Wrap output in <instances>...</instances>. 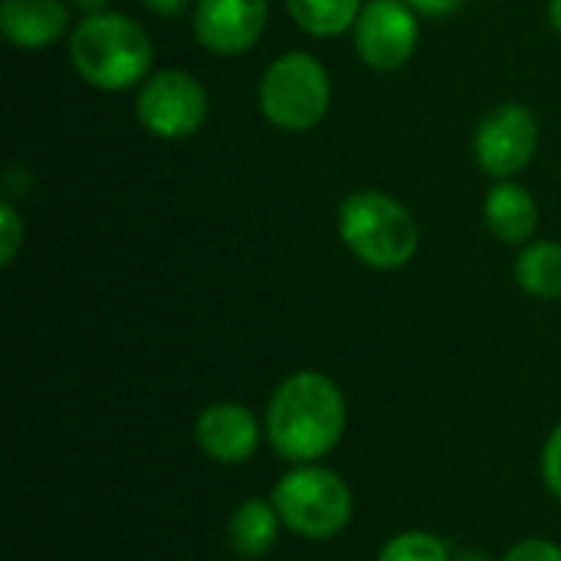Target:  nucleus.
<instances>
[{"mask_svg": "<svg viewBox=\"0 0 561 561\" xmlns=\"http://www.w3.org/2000/svg\"><path fill=\"white\" fill-rule=\"evenodd\" d=\"M348 424L342 388L322 371H296L283 378L266 408V440L289 463H319L329 457Z\"/></svg>", "mask_w": 561, "mask_h": 561, "instance_id": "1", "label": "nucleus"}, {"mask_svg": "<svg viewBox=\"0 0 561 561\" xmlns=\"http://www.w3.org/2000/svg\"><path fill=\"white\" fill-rule=\"evenodd\" d=\"M69 62L89 85L122 92L148 79L154 62L151 36L125 13H92L69 33Z\"/></svg>", "mask_w": 561, "mask_h": 561, "instance_id": "2", "label": "nucleus"}, {"mask_svg": "<svg viewBox=\"0 0 561 561\" xmlns=\"http://www.w3.org/2000/svg\"><path fill=\"white\" fill-rule=\"evenodd\" d=\"M339 237L371 270H401L421 250L414 214L381 191H355L342 201Z\"/></svg>", "mask_w": 561, "mask_h": 561, "instance_id": "3", "label": "nucleus"}, {"mask_svg": "<svg viewBox=\"0 0 561 561\" xmlns=\"http://www.w3.org/2000/svg\"><path fill=\"white\" fill-rule=\"evenodd\" d=\"M270 500L283 526L312 542H329L345 533L355 513V496L345 477L319 463H293L276 480Z\"/></svg>", "mask_w": 561, "mask_h": 561, "instance_id": "4", "label": "nucleus"}, {"mask_svg": "<svg viewBox=\"0 0 561 561\" xmlns=\"http://www.w3.org/2000/svg\"><path fill=\"white\" fill-rule=\"evenodd\" d=\"M332 102V85L325 66L309 53H286L263 72L260 108L270 125L283 131L316 128Z\"/></svg>", "mask_w": 561, "mask_h": 561, "instance_id": "5", "label": "nucleus"}, {"mask_svg": "<svg viewBox=\"0 0 561 561\" xmlns=\"http://www.w3.org/2000/svg\"><path fill=\"white\" fill-rule=\"evenodd\" d=\"M138 122L164 141H181L207 122V92L184 69H161L138 92Z\"/></svg>", "mask_w": 561, "mask_h": 561, "instance_id": "6", "label": "nucleus"}, {"mask_svg": "<svg viewBox=\"0 0 561 561\" xmlns=\"http://www.w3.org/2000/svg\"><path fill=\"white\" fill-rule=\"evenodd\" d=\"M536 145H539L536 115L519 102H503L493 112H486L473 135V154L480 168L496 181H510L523 168H529Z\"/></svg>", "mask_w": 561, "mask_h": 561, "instance_id": "7", "label": "nucleus"}, {"mask_svg": "<svg viewBox=\"0 0 561 561\" xmlns=\"http://www.w3.org/2000/svg\"><path fill=\"white\" fill-rule=\"evenodd\" d=\"M421 43L417 13L404 0H371L355 23V49L365 66L378 72L401 69Z\"/></svg>", "mask_w": 561, "mask_h": 561, "instance_id": "8", "label": "nucleus"}, {"mask_svg": "<svg viewBox=\"0 0 561 561\" xmlns=\"http://www.w3.org/2000/svg\"><path fill=\"white\" fill-rule=\"evenodd\" d=\"M270 20L266 0H197L194 33L197 43L217 56H240L263 36Z\"/></svg>", "mask_w": 561, "mask_h": 561, "instance_id": "9", "label": "nucleus"}, {"mask_svg": "<svg viewBox=\"0 0 561 561\" xmlns=\"http://www.w3.org/2000/svg\"><path fill=\"white\" fill-rule=\"evenodd\" d=\"M263 434L266 427L260 424V417L237 401H217L204 408L194 421V440L201 454L224 467L247 463L260 450Z\"/></svg>", "mask_w": 561, "mask_h": 561, "instance_id": "10", "label": "nucleus"}, {"mask_svg": "<svg viewBox=\"0 0 561 561\" xmlns=\"http://www.w3.org/2000/svg\"><path fill=\"white\" fill-rule=\"evenodd\" d=\"M69 26L62 0H0V30L20 49H43Z\"/></svg>", "mask_w": 561, "mask_h": 561, "instance_id": "11", "label": "nucleus"}, {"mask_svg": "<svg viewBox=\"0 0 561 561\" xmlns=\"http://www.w3.org/2000/svg\"><path fill=\"white\" fill-rule=\"evenodd\" d=\"M483 214L490 233L503 243H529V237L539 227L536 197L516 181H496L486 194Z\"/></svg>", "mask_w": 561, "mask_h": 561, "instance_id": "12", "label": "nucleus"}, {"mask_svg": "<svg viewBox=\"0 0 561 561\" xmlns=\"http://www.w3.org/2000/svg\"><path fill=\"white\" fill-rule=\"evenodd\" d=\"M279 529H283V519L276 513L273 500H243L230 513L227 539L240 559H263L273 552Z\"/></svg>", "mask_w": 561, "mask_h": 561, "instance_id": "13", "label": "nucleus"}, {"mask_svg": "<svg viewBox=\"0 0 561 561\" xmlns=\"http://www.w3.org/2000/svg\"><path fill=\"white\" fill-rule=\"evenodd\" d=\"M516 283L536 299H561V243H529L516 260Z\"/></svg>", "mask_w": 561, "mask_h": 561, "instance_id": "14", "label": "nucleus"}, {"mask_svg": "<svg viewBox=\"0 0 561 561\" xmlns=\"http://www.w3.org/2000/svg\"><path fill=\"white\" fill-rule=\"evenodd\" d=\"M293 20L319 39L339 36L358 23L362 0H286Z\"/></svg>", "mask_w": 561, "mask_h": 561, "instance_id": "15", "label": "nucleus"}, {"mask_svg": "<svg viewBox=\"0 0 561 561\" xmlns=\"http://www.w3.org/2000/svg\"><path fill=\"white\" fill-rule=\"evenodd\" d=\"M378 561H454V552L440 536L411 529V533L388 539L385 549L378 552Z\"/></svg>", "mask_w": 561, "mask_h": 561, "instance_id": "16", "label": "nucleus"}, {"mask_svg": "<svg viewBox=\"0 0 561 561\" xmlns=\"http://www.w3.org/2000/svg\"><path fill=\"white\" fill-rule=\"evenodd\" d=\"M23 220L13 204H0V266H10L23 247Z\"/></svg>", "mask_w": 561, "mask_h": 561, "instance_id": "17", "label": "nucleus"}, {"mask_svg": "<svg viewBox=\"0 0 561 561\" xmlns=\"http://www.w3.org/2000/svg\"><path fill=\"white\" fill-rule=\"evenodd\" d=\"M539 470H542L546 490H549L556 500H561V424L549 434V440H546V447H542Z\"/></svg>", "mask_w": 561, "mask_h": 561, "instance_id": "18", "label": "nucleus"}, {"mask_svg": "<svg viewBox=\"0 0 561 561\" xmlns=\"http://www.w3.org/2000/svg\"><path fill=\"white\" fill-rule=\"evenodd\" d=\"M503 561H561V546L549 539H523L503 556Z\"/></svg>", "mask_w": 561, "mask_h": 561, "instance_id": "19", "label": "nucleus"}, {"mask_svg": "<svg viewBox=\"0 0 561 561\" xmlns=\"http://www.w3.org/2000/svg\"><path fill=\"white\" fill-rule=\"evenodd\" d=\"M417 16H450L457 13L467 0H404Z\"/></svg>", "mask_w": 561, "mask_h": 561, "instance_id": "20", "label": "nucleus"}, {"mask_svg": "<svg viewBox=\"0 0 561 561\" xmlns=\"http://www.w3.org/2000/svg\"><path fill=\"white\" fill-rule=\"evenodd\" d=\"M141 3L158 16H178L187 7V0H141Z\"/></svg>", "mask_w": 561, "mask_h": 561, "instance_id": "21", "label": "nucleus"}, {"mask_svg": "<svg viewBox=\"0 0 561 561\" xmlns=\"http://www.w3.org/2000/svg\"><path fill=\"white\" fill-rule=\"evenodd\" d=\"M72 3H76L85 16H92V13H105L112 0H72Z\"/></svg>", "mask_w": 561, "mask_h": 561, "instance_id": "22", "label": "nucleus"}, {"mask_svg": "<svg viewBox=\"0 0 561 561\" xmlns=\"http://www.w3.org/2000/svg\"><path fill=\"white\" fill-rule=\"evenodd\" d=\"M549 20H552V26L561 33V0H549Z\"/></svg>", "mask_w": 561, "mask_h": 561, "instance_id": "23", "label": "nucleus"}]
</instances>
